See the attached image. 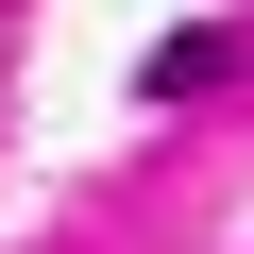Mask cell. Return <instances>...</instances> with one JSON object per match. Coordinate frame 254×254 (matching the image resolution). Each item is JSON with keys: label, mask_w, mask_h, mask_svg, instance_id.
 I'll return each mask as SVG.
<instances>
[{"label": "cell", "mask_w": 254, "mask_h": 254, "mask_svg": "<svg viewBox=\"0 0 254 254\" xmlns=\"http://www.w3.org/2000/svg\"><path fill=\"white\" fill-rule=\"evenodd\" d=\"M136 85H153V102H187V85H220V34H170V51H136Z\"/></svg>", "instance_id": "cell-1"}]
</instances>
